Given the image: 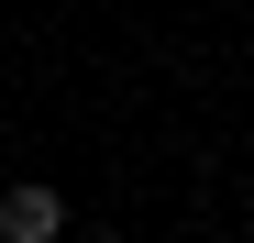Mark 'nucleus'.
<instances>
[{"label": "nucleus", "mask_w": 254, "mask_h": 243, "mask_svg": "<svg viewBox=\"0 0 254 243\" xmlns=\"http://www.w3.org/2000/svg\"><path fill=\"white\" fill-rule=\"evenodd\" d=\"M56 232H66V199L45 177H22L11 199H0V243H56Z\"/></svg>", "instance_id": "1"}, {"label": "nucleus", "mask_w": 254, "mask_h": 243, "mask_svg": "<svg viewBox=\"0 0 254 243\" xmlns=\"http://www.w3.org/2000/svg\"><path fill=\"white\" fill-rule=\"evenodd\" d=\"M89 243H122V232H89Z\"/></svg>", "instance_id": "2"}]
</instances>
